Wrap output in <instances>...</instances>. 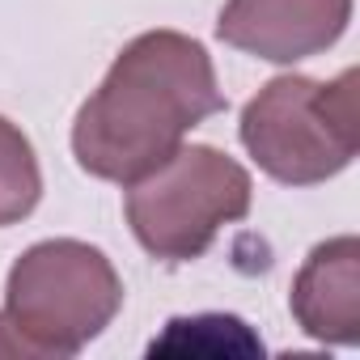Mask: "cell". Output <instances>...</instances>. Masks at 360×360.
I'll use <instances>...</instances> for the list:
<instances>
[{
	"instance_id": "cell-1",
	"label": "cell",
	"mask_w": 360,
	"mask_h": 360,
	"mask_svg": "<svg viewBox=\"0 0 360 360\" xmlns=\"http://www.w3.org/2000/svg\"><path fill=\"white\" fill-rule=\"evenodd\" d=\"M225 110L212 56L183 30L136 34L72 119V157L102 183H136Z\"/></svg>"
},
{
	"instance_id": "cell-2",
	"label": "cell",
	"mask_w": 360,
	"mask_h": 360,
	"mask_svg": "<svg viewBox=\"0 0 360 360\" xmlns=\"http://www.w3.org/2000/svg\"><path fill=\"white\" fill-rule=\"evenodd\" d=\"M238 136L250 161L284 187H318L343 174L360 148L356 68H343L335 81L271 77L242 106Z\"/></svg>"
},
{
	"instance_id": "cell-3",
	"label": "cell",
	"mask_w": 360,
	"mask_h": 360,
	"mask_svg": "<svg viewBox=\"0 0 360 360\" xmlns=\"http://www.w3.org/2000/svg\"><path fill=\"white\" fill-rule=\"evenodd\" d=\"M250 169L212 144H178L123 195L131 238L161 263L204 259L225 225L250 217Z\"/></svg>"
},
{
	"instance_id": "cell-4",
	"label": "cell",
	"mask_w": 360,
	"mask_h": 360,
	"mask_svg": "<svg viewBox=\"0 0 360 360\" xmlns=\"http://www.w3.org/2000/svg\"><path fill=\"white\" fill-rule=\"evenodd\" d=\"M123 309L115 263L77 238H47L22 250L5 280V318L34 360H68L85 352Z\"/></svg>"
},
{
	"instance_id": "cell-5",
	"label": "cell",
	"mask_w": 360,
	"mask_h": 360,
	"mask_svg": "<svg viewBox=\"0 0 360 360\" xmlns=\"http://www.w3.org/2000/svg\"><path fill=\"white\" fill-rule=\"evenodd\" d=\"M352 22V0H225L217 39L267 64H301L330 51Z\"/></svg>"
},
{
	"instance_id": "cell-6",
	"label": "cell",
	"mask_w": 360,
	"mask_h": 360,
	"mask_svg": "<svg viewBox=\"0 0 360 360\" xmlns=\"http://www.w3.org/2000/svg\"><path fill=\"white\" fill-rule=\"evenodd\" d=\"M288 309L314 343H360V238L339 233L318 242L292 276Z\"/></svg>"
},
{
	"instance_id": "cell-7",
	"label": "cell",
	"mask_w": 360,
	"mask_h": 360,
	"mask_svg": "<svg viewBox=\"0 0 360 360\" xmlns=\"http://www.w3.org/2000/svg\"><path fill=\"white\" fill-rule=\"evenodd\" d=\"M255 356L263 352L259 335L233 314H195L165 322V335L148 343V356Z\"/></svg>"
},
{
	"instance_id": "cell-8",
	"label": "cell",
	"mask_w": 360,
	"mask_h": 360,
	"mask_svg": "<svg viewBox=\"0 0 360 360\" xmlns=\"http://www.w3.org/2000/svg\"><path fill=\"white\" fill-rule=\"evenodd\" d=\"M43 200V169L30 136L0 115V229L26 221Z\"/></svg>"
}]
</instances>
